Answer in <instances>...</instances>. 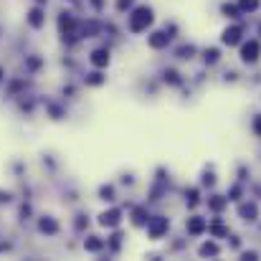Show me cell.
Wrapping results in <instances>:
<instances>
[{
	"mask_svg": "<svg viewBox=\"0 0 261 261\" xmlns=\"http://www.w3.org/2000/svg\"><path fill=\"white\" fill-rule=\"evenodd\" d=\"M150 23H152V11H150V8H137V11L129 16V31H132V33H142Z\"/></svg>",
	"mask_w": 261,
	"mask_h": 261,
	"instance_id": "obj_1",
	"label": "cell"
},
{
	"mask_svg": "<svg viewBox=\"0 0 261 261\" xmlns=\"http://www.w3.org/2000/svg\"><path fill=\"white\" fill-rule=\"evenodd\" d=\"M167 228H170V221H167V218H162V215H157V218L147 221V231H150V236H152V238H160Z\"/></svg>",
	"mask_w": 261,
	"mask_h": 261,
	"instance_id": "obj_2",
	"label": "cell"
},
{
	"mask_svg": "<svg viewBox=\"0 0 261 261\" xmlns=\"http://www.w3.org/2000/svg\"><path fill=\"white\" fill-rule=\"evenodd\" d=\"M258 54H261L258 41H248V44H243V49H241V59H243L246 64H253V61L258 59Z\"/></svg>",
	"mask_w": 261,
	"mask_h": 261,
	"instance_id": "obj_3",
	"label": "cell"
},
{
	"mask_svg": "<svg viewBox=\"0 0 261 261\" xmlns=\"http://www.w3.org/2000/svg\"><path fill=\"white\" fill-rule=\"evenodd\" d=\"M238 41H241V26H231V28L223 31V44L226 46H236Z\"/></svg>",
	"mask_w": 261,
	"mask_h": 261,
	"instance_id": "obj_4",
	"label": "cell"
},
{
	"mask_svg": "<svg viewBox=\"0 0 261 261\" xmlns=\"http://www.w3.org/2000/svg\"><path fill=\"white\" fill-rule=\"evenodd\" d=\"M205 228H208V223H205V221H203L200 215H193V218L188 221V231H190L193 236H198V233H203Z\"/></svg>",
	"mask_w": 261,
	"mask_h": 261,
	"instance_id": "obj_5",
	"label": "cell"
},
{
	"mask_svg": "<svg viewBox=\"0 0 261 261\" xmlns=\"http://www.w3.org/2000/svg\"><path fill=\"white\" fill-rule=\"evenodd\" d=\"M167 38H170V36H165V33H152V36H150V46H152V49H162V46L167 44Z\"/></svg>",
	"mask_w": 261,
	"mask_h": 261,
	"instance_id": "obj_6",
	"label": "cell"
},
{
	"mask_svg": "<svg viewBox=\"0 0 261 261\" xmlns=\"http://www.w3.org/2000/svg\"><path fill=\"white\" fill-rule=\"evenodd\" d=\"M92 64L107 66V64H109V54H107V51H94V54H92Z\"/></svg>",
	"mask_w": 261,
	"mask_h": 261,
	"instance_id": "obj_7",
	"label": "cell"
},
{
	"mask_svg": "<svg viewBox=\"0 0 261 261\" xmlns=\"http://www.w3.org/2000/svg\"><path fill=\"white\" fill-rule=\"evenodd\" d=\"M117 223H119V213L117 210H109V213L102 215V226H117Z\"/></svg>",
	"mask_w": 261,
	"mask_h": 261,
	"instance_id": "obj_8",
	"label": "cell"
},
{
	"mask_svg": "<svg viewBox=\"0 0 261 261\" xmlns=\"http://www.w3.org/2000/svg\"><path fill=\"white\" fill-rule=\"evenodd\" d=\"M258 0H238V11H256Z\"/></svg>",
	"mask_w": 261,
	"mask_h": 261,
	"instance_id": "obj_9",
	"label": "cell"
},
{
	"mask_svg": "<svg viewBox=\"0 0 261 261\" xmlns=\"http://www.w3.org/2000/svg\"><path fill=\"white\" fill-rule=\"evenodd\" d=\"M241 215H243L246 221H253V215H256V205H241Z\"/></svg>",
	"mask_w": 261,
	"mask_h": 261,
	"instance_id": "obj_10",
	"label": "cell"
},
{
	"mask_svg": "<svg viewBox=\"0 0 261 261\" xmlns=\"http://www.w3.org/2000/svg\"><path fill=\"white\" fill-rule=\"evenodd\" d=\"M200 253H203V256H215V253H218V246H215V243H203V246H200Z\"/></svg>",
	"mask_w": 261,
	"mask_h": 261,
	"instance_id": "obj_11",
	"label": "cell"
},
{
	"mask_svg": "<svg viewBox=\"0 0 261 261\" xmlns=\"http://www.w3.org/2000/svg\"><path fill=\"white\" fill-rule=\"evenodd\" d=\"M215 61H218V51H215V49L205 51V64H215Z\"/></svg>",
	"mask_w": 261,
	"mask_h": 261,
	"instance_id": "obj_12",
	"label": "cell"
},
{
	"mask_svg": "<svg viewBox=\"0 0 261 261\" xmlns=\"http://www.w3.org/2000/svg\"><path fill=\"white\" fill-rule=\"evenodd\" d=\"M223 205H226V200H221V195H215V200H210V208H213V210H221Z\"/></svg>",
	"mask_w": 261,
	"mask_h": 261,
	"instance_id": "obj_13",
	"label": "cell"
},
{
	"mask_svg": "<svg viewBox=\"0 0 261 261\" xmlns=\"http://www.w3.org/2000/svg\"><path fill=\"white\" fill-rule=\"evenodd\" d=\"M251 127H253V132H256V135H258V137H261V117H256V119H253V124H251Z\"/></svg>",
	"mask_w": 261,
	"mask_h": 261,
	"instance_id": "obj_14",
	"label": "cell"
},
{
	"mask_svg": "<svg viewBox=\"0 0 261 261\" xmlns=\"http://www.w3.org/2000/svg\"><path fill=\"white\" fill-rule=\"evenodd\" d=\"M129 3H132V0H119V8H127Z\"/></svg>",
	"mask_w": 261,
	"mask_h": 261,
	"instance_id": "obj_15",
	"label": "cell"
}]
</instances>
